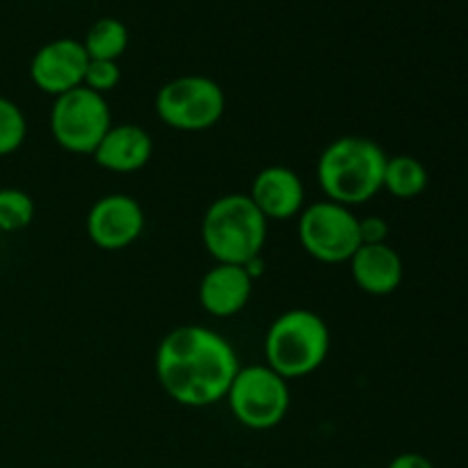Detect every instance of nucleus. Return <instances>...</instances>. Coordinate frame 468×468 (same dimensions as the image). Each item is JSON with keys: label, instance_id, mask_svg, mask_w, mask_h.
<instances>
[{"label": "nucleus", "instance_id": "6e6552de", "mask_svg": "<svg viewBox=\"0 0 468 468\" xmlns=\"http://www.w3.org/2000/svg\"><path fill=\"white\" fill-rule=\"evenodd\" d=\"M112 126V114L105 96L85 85L55 96L50 108V133L64 151L91 155Z\"/></svg>", "mask_w": 468, "mask_h": 468}, {"label": "nucleus", "instance_id": "20e7f679", "mask_svg": "<svg viewBox=\"0 0 468 468\" xmlns=\"http://www.w3.org/2000/svg\"><path fill=\"white\" fill-rule=\"evenodd\" d=\"M332 334L315 311L291 309L279 315L265 334V364L283 379L315 373L327 361Z\"/></svg>", "mask_w": 468, "mask_h": 468}, {"label": "nucleus", "instance_id": "9d476101", "mask_svg": "<svg viewBox=\"0 0 468 468\" xmlns=\"http://www.w3.org/2000/svg\"><path fill=\"white\" fill-rule=\"evenodd\" d=\"M90 58L82 41L53 39L41 46L30 62V78L37 90L48 96H62L85 80Z\"/></svg>", "mask_w": 468, "mask_h": 468}, {"label": "nucleus", "instance_id": "f257e3e1", "mask_svg": "<svg viewBox=\"0 0 468 468\" xmlns=\"http://www.w3.org/2000/svg\"><path fill=\"white\" fill-rule=\"evenodd\" d=\"M240 370L236 350L222 334L201 324L172 329L155 350V378L176 405H218Z\"/></svg>", "mask_w": 468, "mask_h": 468}, {"label": "nucleus", "instance_id": "9b49d317", "mask_svg": "<svg viewBox=\"0 0 468 468\" xmlns=\"http://www.w3.org/2000/svg\"><path fill=\"white\" fill-rule=\"evenodd\" d=\"M250 199L268 222H286L304 210V183L295 169L270 165L251 181Z\"/></svg>", "mask_w": 468, "mask_h": 468}, {"label": "nucleus", "instance_id": "f8f14e48", "mask_svg": "<svg viewBox=\"0 0 468 468\" xmlns=\"http://www.w3.org/2000/svg\"><path fill=\"white\" fill-rule=\"evenodd\" d=\"M251 291H254V279L245 265L215 263L201 277L199 302L206 314L213 318H233L251 300Z\"/></svg>", "mask_w": 468, "mask_h": 468}, {"label": "nucleus", "instance_id": "aec40b11", "mask_svg": "<svg viewBox=\"0 0 468 468\" xmlns=\"http://www.w3.org/2000/svg\"><path fill=\"white\" fill-rule=\"evenodd\" d=\"M359 233L361 245H379V242L388 240L391 227L379 215H368V218H359Z\"/></svg>", "mask_w": 468, "mask_h": 468}, {"label": "nucleus", "instance_id": "dca6fc26", "mask_svg": "<svg viewBox=\"0 0 468 468\" xmlns=\"http://www.w3.org/2000/svg\"><path fill=\"white\" fill-rule=\"evenodd\" d=\"M82 46L90 59L117 62L128 48V27L119 18L103 16L87 30Z\"/></svg>", "mask_w": 468, "mask_h": 468}, {"label": "nucleus", "instance_id": "6ab92c4d", "mask_svg": "<svg viewBox=\"0 0 468 468\" xmlns=\"http://www.w3.org/2000/svg\"><path fill=\"white\" fill-rule=\"evenodd\" d=\"M122 80V69L117 62H108V59H90L85 71V80L82 85L87 90L96 91V94L105 96L108 91H112L114 87Z\"/></svg>", "mask_w": 468, "mask_h": 468}, {"label": "nucleus", "instance_id": "2eb2a0df", "mask_svg": "<svg viewBox=\"0 0 468 468\" xmlns=\"http://www.w3.org/2000/svg\"><path fill=\"white\" fill-rule=\"evenodd\" d=\"M428 183L430 174L419 158H414V155L387 158L382 190H387L396 199H416L419 195H423Z\"/></svg>", "mask_w": 468, "mask_h": 468}, {"label": "nucleus", "instance_id": "f3484780", "mask_svg": "<svg viewBox=\"0 0 468 468\" xmlns=\"http://www.w3.org/2000/svg\"><path fill=\"white\" fill-rule=\"evenodd\" d=\"M35 219V201L18 187H0V231L16 233Z\"/></svg>", "mask_w": 468, "mask_h": 468}, {"label": "nucleus", "instance_id": "0eeeda50", "mask_svg": "<svg viewBox=\"0 0 468 468\" xmlns=\"http://www.w3.org/2000/svg\"><path fill=\"white\" fill-rule=\"evenodd\" d=\"M227 110L224 90L208 76H178L155 94L160 122L181 133H201L218 126Z\"/></svg>", "mask_w": 468, "mask_h": 468}, {"label": "nucleus", "instance_id": "4468645a", "mask_svg": "<svg viewBox=\"0 0 468 468\" xmlns=\"http://www.w3.org/2000/svg\"><path fill=\"white\" fill-rule=\"evenodd\" d=\"M154 155V140L137 123H112L91 154L101 169L112 174H133L146 167Z\"/></svg>", "mask_w": 468, "mask_h": 468}, {"label": "nucleus", "instance_id": "a211bd4d", "mask_svg": "<svg viewBox=\"0 0 468 468\" xmlns=\"http://www.w3.org/2000/svg\"><path fill=\"white\" fill-rule=\"evenodd\" d=\"M27 137V119L18 103L0 96V158L16 154Z\"/></svg>", "mask_w": 468, "mask_h": 468}, {"label": "nucleus", "instance_id": "423d86ee", "mask_svg": "<svg viewBox=\"0 0 468 468\" xmlns=\"http://www.w3.org/2000/svg\"><path fill=\"white\" fill-rule=\"evenodd\" d=\"M297 238L311 259L327 265L347 263L361 247L359 218L336 201H315L297 215Z\"/></svg>", "mask_w": 468, "mask_h": 468}, {"label": "nucleus", "instance_id": "7ed1b4c3", "mask_svg": "<svg viewBox=\"0 0 468 468\" xmlns=\"http://www.w3.org/2000/svg\"><path fill=\"white\" fill-rule=\"evenodd\" d=\"M268 224L250 195L233 192L208 206L201 219V240L215 263L247 265L263 251Z\"/></svg>", "mask_w": 468, "mask_h": 468}, {"label": "nucleus", "instance_id": "f03ea898", "mask_svg": "<svg viewBox=\"0 0 468 468\" xmlns=\"http://www.w3.org/2000/svg\"><path fill=\"white\" fill-rule=\"evenodd\" d=\"M387 158L382 146L361 135L329 142L315 165V178L329 201L355 208L382 192Z\"/></svg>", "mask_w": 468, "mask_h": 468}, {"label": "nucleus", "instance_id": "ddd939ff", "mask_svg": "<svg viewBox=\"0 0 468 468\" xmlns=\"http://www.w3.org/2000/svg\"><path fill=\"white\" fill-rule=\"evenodd\" d=\"M352 282L359 291L373 297H387L400 288L405 279L402 256L388 242L379 245H361L350 261Z\"/></svg>", "mask_w": 468, "mask_h": 468}, {"label": "nucleus", "instance_id": "39448f33", "mask_svg": "<svg viewBox=\"0 0 468 468\" xmlns=\"http://www.w3.org/2000/svg\"><path fill=\"white\" fill-rule=\"evenodd\" d=\"M224 400L229 402L233 419L245 428L263 432L286 419L291 410L288 379L274 373L268 364L247 366L238 370Z\"/></svg>", "mask_w": 468, "mask_h": 468}, {"label": "nucleus", "instance_id": "412c9836", "mask_svg": "<svg viewBox=\"0 0 468 468\" xmlns=\"http://www.w3.org/2000/svg\"><path fill=\"white\" fill-rule=\"evenodd\" d=\"M387 468H437L420 452H400L388 462Z\"/></svg>", "mask_w": 468, "mask_h": 468}, {"label": "nucleus", "instance_id": "1a4fd4ad", "mask_svg": "<svg viewBox=\"0 0 468 468\" xmlns=\"http://www.w3.org/2000/svg\"><path fill=\"white\" fill-rule=\"evenodd\" d=\"M144 222V210L131 195H105L87 213V236L99 250L119 251L142 236Z\"/></svg>", "mask_w": 468, "mask_h": 468}]
</instances>
